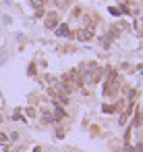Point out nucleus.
<instances>
[{
  "label": "nucleus",
  "mask_w": 143,
  "mask_h": 152,
  "mask_svg": "<svg viewBox=\"0 0 143 152\" xmlns=\"http://www.w3.org/2000/svg\"><path fill=\"white\" fill-rule=\"evenodd\" d=\"M116 110H118V104H114V106H112V104H106V106H104V113H108V115H110V113H116Z\"/></svg>",
  "instance_id": "nucleus-5"
},
{
  "label": "nucleus",
  "mask_w": 143,
  "mask_h": 152,
  "mask_svg": "<svg viewBox=\"0 0 143 152\" xmlns=\"http://www.w3.org/2000/svg\"><path fill=\"white\" fill-rule=\"evenodd\" d=\"M56 25H58V15H56V13H50V15L46 17V27H48V29H54Z\"/></svg>",
  "instance_id": "nucleus-3"
},
{
  "label": "nucleus",
  "mask_w": 143,
  "mask_h": 152,
  "mask_svg": "<svg viewBox=\"0 0 143 152\" xmlns=\"http://www.w3.org/2000/svg\"><path fill=\"white\" fill-rule=\"evenodd\" d=\"M31 4L35 9H44V0H31Z\"/></svg>",
  "instance_id": "nucleus-9"
},
{
  "label": "nucleus",
  "mask_w": 143,
  "mask_h": 152,
  "mask_svg": "<svg viewBox=\"0 0 143 152\" xmlns=\"http://www.w3.org/2000/svg\"><path fill=\"white\" fill-rule=\"evenodd\" d=\"M52 121H54V115H52L50 110H46V113H44V123H52Z\"/></svg>",
  "instance_id": "nucleus-7"
},
{
  "label": "nucleus",
  "mask_w": 143,
  "mask_h": 152,
  "mask_svg": "<svg viewBox=\"0 0 143 152\" xmlns=\"http://www.w3.org/2000/svg\"><path fill=\"white\" fill-rule=\"evenodd\" d=\"M133 113H135V104L131 102V104L122 110V115H120V125H124V123H126V119H129V115H133Z\"/></svg>",
  "instance_id": "nucleus-4"
},
{
  "label": "nucleus",
  "mask_w": 143,
  "mask_h": 152,
  "mask_svg": "<svg viewBox=\"0 0 143 152\" xmlns=\"http://www.w3.org/2000/svg\"><path fill=\"white\" fill-rule=\"evenodd\" d=\"M56 4H58L60 9H66V7L71 4V0H56Z\"/></svg>",
  "instance_id": "nucleus-8"
},
{
  "label": "nucleus",
  "mask_w": 143,
  "mask_h": 152,
  "mask_svg": "<svg viewBox=\"0 0 143 152\" xmlns=\"http://www.w3.org/2000/svg\"><path fill=\"white\" fill-rule=\"evenodd\" d=\"M118 81L116 79H112V81H106L104 83V88H102V92H104V96H114L116 92H118Z\"/></svg>",
  "instance_id": "nucleus-1"
},
{
  "label": "nucleus",
  "mask_w": 143,
  "mask_h": 152,
  "mask_svg": "<svg viewBox=\"0 0 143 152\" xmlns=\"http://www.w3.org/2000/svg\"><path fill=\"white\" fill-rule=\"evenodd\" d=\"M77 38H79V40H91V38H93V27H87V25L81 27L79 34H77Z\"/></svg>",
  "instance_id": "nucleus-2"
},
{
  "label": "nucleus",
  "mask_w": 143,
  "mask_h": 152,
  "mask_svg": "<svg viewBox=\"0 0 143 152\" xmlns=\"http://www.w3.org/2000/svg\"><path fill=\"white\" fill-rule=\"evenodd\" d=\"M0 142H6V135L4 133H0Z\"/></svg>",
  "instance_id": "nucleus-10"
},
{
  "label": "nucleus",
  "mask_w": 143,
  "mask_h": 152,
  "mask_svg": "<svg viewBox=\"0 0 143 152\" xmlns=\"http://www.w3.org/2000/svg\"><path fill=\"white\" fill-rule=\"evenodd\" d=\"M56 34L62 38V36H69V27L66 25H60V29H56Z\"/></svg>",
  "instance_id": "nucleus-6"
}]
</instances>
